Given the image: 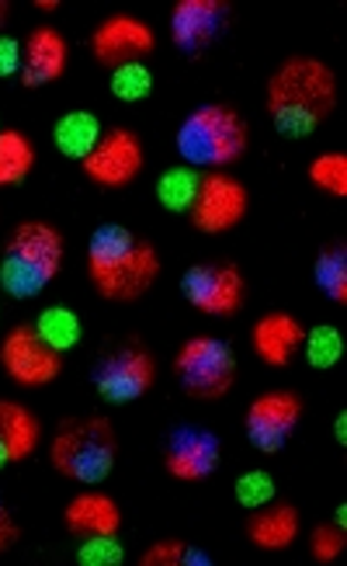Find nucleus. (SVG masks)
<instances>
[{
	"instance_id": "c9c22d12",
	"label": "nucleus",
	"mask_w": 347,
	"mask_h": 566,
	"mask_svg": "<svg viewBox=\"0 0 347 566\" xmlns=\"http://www.w3.org/2000/svg\"><path fill=\"white\" fill-rule=\"evenodd\" d=\"M334 434H337V441H340V446H347V413H344V410L337 413V424H334Z\"/></svg>"
},
{
	"instance_id": "ddd939ff",
	"label": "nucleus",
	"mask_w": 347,
	"mask_h": 566,
	"mask_svg": "<svg viewBox=\"0 0 347 566\" xmlns=\"http://www.w3.org/2000/svg\"><path fill=\"white\" fill-rule=\"evenodd\" d=\"M230 29V4L227 0H181L170 14V35L174 45L188 56L206 53L219 35Z\"/></svg>"
},
{
	"instance_id": "4be33fe9",
	"label": "nucleus",
	"mask_w": 347,
	"mask_h": 566,
	"mask_svg": "<svg viewBox=\"0 0 347 566\" xmlns=\"http://www.w3.org/2000/svg\"><path fill=\"white\" fill-rule=\"evenodd\" d=\"M35 167V146L18 129H0V188L21 185Z\"/></svg>"
},
{
	"instance_id": "b1692460",
	"label": "nucleus",
	"mask_w": 347,
	"mask_h": 566,
	"mask_svg": "<svg viewBox=\"0 0 347 566\" xmlns=\"http://www.w3.org/2000/svg\"><path fill=\"white\" fill-rule=\"evenodd\" d=\"M202 175H194V167H170L157 181V199L167 212H191Z\"/></svg>"
},
{
	"instance_id": "e433bc0d",
	"label": "nucleus",
	"mask_w": 347,
	"mask_h": 566,
	"mask_svg": "<svg viewBox=\"0 0 347 566\" xmlns=\"http://www.w3.org/2000/svg\"><path fill=\"white\" fill-rule=\"evenodd\" d=\"M337 525H340V528L347 525V504H340V507H337Z\"/></svg>"
},
{
	"instance_id": "20e7f679",
	"label": "nucleus",
	"mask_w": 347,
	"mask_h": 566,
	"mask_svg": "<svg viewBox=\"0 0 347 566\" xmlns=\"http://www.w3.org/2000/svg\"><path fill=\"white\" fill-rule=\"evenodd\" d=\"M56 473L77 483H102L115 470L118 438L108 417H84V421H66L53 446H49Z\"/></svg>"
},
{
	"instance_id": "c85d7f7f",
	"label": "nucleus",
	"mask_w": 347,
	"mask_h": 566,
	"mask_svg": "<svg viewBox=\"0 0 347 566\" xmlns=\"http://www.w3.org/2000/svg\"><path fill=\"white\" fill-rule=\"evenodd\" d=\"M233 494H236V501H240L243 507L257 511V507H264V504L275 501V494H278V490H275V476H271L267 470H251V473H243V476L236 480Z\"/></svg>"
},
{
	"instance_id": "39448f33",
	"label": "nucleus",
	"mask_w": 347,
	"mask_h": 566,
	"mask_svg": "<svg viewBox=\"0 0 347 566\" xmlns=\"http://www.w3.org/2000/svg\"><path fill=\"white\" fill-rule=\"evenodd\" d=\"M246 143V122L227 105L194 108L178 129V154L188 167H227L243 157Z\"/></svg>"
},
{
	"instance_id": "c756f323",
	"label": "nucleus",
	"mask_w": 347,
	"mask_h": 566,
	"mask_svg": "<svg viewBox=\"0 0 347 566\" xmlns=\"http://www.w3.org/2000/svg\"><path fill=\"white\" fill-rule=\"evenodd\" d=\"M77 559L84 566H118L126 559V549H122L115 535H87L84 546L77 549Z\"/></svg>"
},
{
	"instance_id": "1a4fd4ad",
	"label": "nucleus",
	"mask_w": 347,
	"mask_h": 566,
	"mask_svg": "<svg viewBox=\"0 0 347 566\" xmlns=\"http://www.w3.org/2000/svg\"><path fill=\"white\" fill-rule=\"evenodd\" d=\"M0 365L18 386H49L63 373V355L35 334V327H14L0 344Z\"/></svg>"
},
{
	"instance_id": "f3484780",
	"label": "nucleus",
	"mask_w": 347,
	"mask_h": 566,
	"mask_svg": "<svg viewBox=\"0 0 347 566\" xmlns=\"http://www.w3.org/2000/svg\"><path fill=\"white\" fill-rule=\"evenodd\" d=\"M303 337H306V327L288 313H267L251 331L257 358L271 368H285L295 358V352L303 348Z\"/></svg>"
},
{
	"instance_id": "a878e982",
	"label": "nucleus",
	"mask_w": 347,
	"mask_h": 566,
	"mask_svg": "<svg viewBox=\"0 0 347 566\" xmlns=\"http://www.w3.org/2000/svg\"><path fill=\"white\" fill-rule=\"evenodd\" d=\"M112 94L118 102L136 105L146 102L154 94V73L146 63H126V66H115L112 70Z\"/></svg>"
},
{
	"instance_id": "bb28decb",
	"label": "nucleus",
	"mask_w": 347,
	"mask_h": 566,
	"mask_svg": "<svg viewBox=\"0 0 347 566\" xmlns=\"http://www.w3.org/2000/svg\"><path fill=\"white\" fill-rule=\"evenodd\" d=\"M303 348H306V361L313 365V368H334L340 358H344V337H340V331L337 327H330V324H319V327H313L306 337H303Z\"/></svg>"
},
{
	"instance_id": "a211bd4d",
	"label": "nucleus",
	"mask_w": 347,
	"mask_h": 566,
	"mask_svg": "<svg viewBox=\"0 0 347 566\" xmlns=\"http://www.w3.org/2000/svg\"><path fill=\"white\" fill-rule=\"evenodd\" d=\"M63 522L73 535H118L122 528V511L108 494H97V490H87V494L73 497L63 511Z\"/></svg>"
},
{
	"instance_id": "423d86ee",
	"label": "nucleus",
	"mask_w": 347,
	"mask_h": 566,
	"mask_svg": "<svg viewBox=\"0 0 347 566\" xmlns=\"http://www.w3.org/2000/svg\"><path fill=\"white\" fill-rule=\"evenodd\" d=\"M174 373H178L188 397L194 400H222L236 382V358L233 348L219 337H191L174 355Z\"/></svg>"
},
{
	"instance_id": "5701e85b",
	"label": "nucleus",
	"mask_w": 347,
	"mask_h": 566,
	"mask_svg": "<svg viewBox=\"0 0 347 566\" xmlns=\"http://www.w3.org/2000/svg\"><path fill=\"white\" fill-rule=\"evenodd\" d=\"M35 334L49 344V348L63 355L70 348H77L84 327H81V316L73 313L70 306H49L35 319Z\"/></svg>"
},
{
	"instance_id": "412c9836",
	"label": "nucleus",
	"mask_w": 347,
	"mask_h": 566,
	"mask_svg": "<svg viewBox=\"0 0 347 566\" xmlns=\"http://www.w3.org/2000/svg\"><path fill=\"white\" fill-rule=\"evenodd\" d=\"M102 136V122H97L94 112H66L53 129L56 150L70 160H84Z\"/></svg>"
},
{
	"instance_id": "f257e3e1",
	"label": "nucleus",
	"mask_w": 347,
	"mask_h": 566,
	"mask_svg": "<svg viewBox=\"0 0 347 566\" xmlns=\"http://www.w3.org/2000/svg\"><path fill=\"white\" fill-rule=\"evenodd\" d=\"M337 108V77L327 63L292 56L267 81V115L288 139L313 136Z\"/></svg>"
},
{
	"instance_id": "7ed1b4c3",
	"label": "nucleus",
	"mask_w": 347,
	"mask_h": 566,
	"mask_svg": "<svg viewBox=\"0 0 347 566\" xmlns=\"http://www.w3.org/2000/svg\"><path fill=\"white\" fill-rule=\"evenodd\" d=\"M63 254V233L42 219H29L11 233L4 258H0V285L14 300H35L60 275Z\"/></svg>"
},
{
	"instance_id": "4468645a",
	"label": "nucleus",
	"mask_w": 347,
	"mask_h": 566,
	"mask_svg": "<svg viewBox=\"0 0 347 566\" xmlns=\"http://www.w3.org/2000/svg\"><path fill=\"white\" fill-rule=\"evenodd\" d=\"M154 29L139 18L129 14H115L108 21L97 24V32L91 35V49H94V60L105 63V66H126V63H139L143 56L154 53Z\"/></svg>"
},
{
	"instance_id": "6e6552de",
	"label": "nucleus",
	"mask_w": 347,
	"mask_h": 566,
	"mask_svg": "<svg viewBox=\"0 0 347 566\" xmlns=\"http://www.w3.org/2000/svg\"><path fill=\"white\" fill-rule=\"evenodd\" d=\"M246 206H251V195H246V188L236 178L206 175L202 185H198L194 206L188 216L194 230L215 237V233H230L236 223H243Z\"/></svg>"
},
{
	"instance_id": "f8f14e48",
	"label": "nucleus",
	"mask_w": 347,
	"mask_h": 566,
	"mask_svg": "<svg viewBox=\"0 0 347 566\" xmlns=\"http://www.w3.org/2000/svg\"><path fill=\"white\" fill-rule=\"evenodd\" d=\"M84 175L102 188H126L143 170V143L133 129H112L81 160Z\"/></svg>"
},
{
	"instance_id": "2eb2a0df",
	"label": "nucleus",
	"mask_w": 347,
	"mask_h": 566,
	"mask_svg": "<svg viewBox=\"0 0 347 566\" xmlns=\"http://www.w3.org/2000/svg\"><path fill=\"white\" fill-rule=\"evenodd\" d=\"M219 438L206 428H174L167 438V473L174 480H185V483H198L215 473L219 465Z\"/></svg>"
},
{
	"instance_id": "9b49d317",
	"label": "nucleus",
	"mask_w": 347,
	"mask_h": 566,
	"mask_svg": "<svg viewBox=\"0 0 347 566\" xmlns=\"http://www.w3.org/2000/svg\"><path fill=\"white\" fill-rule=\"evenodd\" d=\"M154 379H157V365L143 348H136V344L108 355L94 368V389L102 392L108 403H133L146 397Z\"/></svg>"
},
{
	"instance_id": "4c0bfd02",
	"label": "nucleus",
	"mask_w": 347,
	"mask_h": 566,
	"mask_svg": "<svg viewBox=\"0 0 347 566\" xmlns=\"http://www.w3.org/2000/svg\"><path fill=\"white\" fill-rule=\"evenodd\" d=\"M35 8H42V11H56L60 4H56V0H39V4Z\"/></svg>"
},
{
	"instance_id": "473e14b6",
	"label": "nucleus",
	"mask_w": 347,
	"mask_h": 566,
	"mask_svg": "<svg viewBox=\"0 0 347 566\" xmlns=\"http://www.w3.org/2000/svg\"><path fill=\"white\" fill-rule=\"evenodd\" d=\"M21 73V42L11 35H0V77Z\"/></svg>"
},
{
	"instance_id": "7c9ffc66",
	"label": "nucleus",
	"mask_w": 347,
	"mask_h": 566,
	"mask_svg": "<svg viewBox=\"0 0 347 566\" xmlns=\"http://www.w3.org/2000/svg\"><path fill=\"white\" fill-rule=\"evenodd\" d=\"M347 546V532L340 525H316L313 538H309V549L319 563H334Z\"/></svg>"
},
{
	"instance_id": "dca6fc26",
	"label": "nucleus",
	"mask_w": 347,
	"mask_h": 566,
	"mask_svg": "<svg viewBox=\"0 0 347 566\" xmlns=\"http://www.w3.org/2000/svg\"><path fill=\"white\" fill-rule=\"evenodd\" d=\"M66 73V39L42 24L29 35V42L21 45V84L24 87H42V84H53Z\"/></svg>"
},
{
	"instance_id": "393cba45",
	"label": "nucleus",
	"mask_w": 347,
	"mask_h": 566,
	"mask_svg": "<svg viewBox=\"0 0 347 566\" xmlns=\"http://www.w3.org/2000/svg\"><path fill=\"white\" fill-rule=\"evenodd\" d=\"M313 275H316L319 292H324L330 303H337V306L347 303V248L344 243H334V248L319 251Z\"/></svg>"
},
{
	"instance_id": "f704fd0d",
	"label": "nucleus",
	"mask_w": 347,
	"mask_h": 566,
	"mask_svg": "<svg viewBox=\"0 0 347 566\" xmlns=\"http://www.w3.org/2000/svg\"><path fill=\"white\" fill-rule=\"evenodd\" d=\"M185 566H212V556L202 553V549H194V546H188L185 549Z\"/></svg>"
},
{
	"instance_id": "6ab92c4d",
	"label": "nucleus",
	"mask_w": 347,
	"mask_h": 566,
	"mask_svg": "<svg viewBox=\"0 0 347 566\" xmlns=\"http://www.w3.org/2000/svg\"><path fill=\"white\" fill-rule=\"evenodd\" d=\"M299 535V511L292 504H264L251 514L246 522V538L257 549H288Z\"/></svg>"
},
{
	"instance_id": "cd10ccee",
	"label": "nucleus",
	"mask_w": 347,
	"mask_h": 566,
	"mask_svg": "<svg viewBox=\"0 0 347 566\" xmlns=\"http://www.w3.org/2000/svg\"><path fill=\"white\" fill-rule=\"evenodd\" d=\"M309 181L319 191L334 195V199H344V195H347V157L344 154H324V157H316L309 164Z\"/></svg>"
},
{
	"instance_id": "0eeeda50",
	"label": "nucleus",
	"mask_w": 347,
	"mask_h": 566,
	"mask_svg": "<svg viewBox=\"0 0 347 566\" xmlns=\"http://www.w3.org/2000/svg\"><path fill=\"white\" fill-rule=\"evenodd\" d=\"M303 421V400L288 389H271L246 410V438L264 455H278Z\"/></svg>"
},
{
	"instance_id": "ea45409f",
	"label": "nucleus",
	"mask_w": 347,
	"mask_h": 566,
	"mask_svg": "<svg viewBox=\"0 0 347 566\" xmlns=\"http://www.w3.org/2000/svg\"><path fill=\"white\" fill-rule=\"evenodd\" d=\"M8 21V0H0V24Z\"/></svg>"
},
{
	"instance_id": "f03ea898",
	"label": "nucleus",
	"mask_w": 347,
	"mask_h": 566,
	"mask_svg": "<svg viewBox=\"0 0 347 566\" xmlns=\"http://www.w3.org/2000/svg\"><path fill=\"white\" fill-rule=\"evenodd\" d=\"M87 275L97 295H105L112 303H133L157 282L160 258L154 243L133 237L126 227L108 223L94 230L87 243Z\"/></svg>"
},
{
	"instance_id": "58836bf2",
	"label": "nucleus",
	"mask_w": 347,
	"mask_h": 566,
	"mask_svg": "<svg viewBox=\"0 0 347 566\" xmlns=\"http://www.w3.org/2000/svg\"><path fill=\"white\" fill-rule=\"evenodd\" d=\"M4 465H11V455H8L4 446H0V470H4Z\"/></svg>"
},
{
	"instance_id": "72a5a7b5",
	"label": "nucleus",
	"mask_w": 347,
	"mask_h": 566,
	"mask_svg": "<svg viewBox=\"0 0 347 566\" xmlns=\"http://www.w3.org/2000/svg\"><path fill=\"white\" fill-rule=\"evenodd\" d=\"M18 525H14V518L8 514V507H4V501H0V553L4 549H11L14 543H18Z\"/></svg>"
},
{
	"instance_id": "2f4dec72",
	"label": "nucleus",
	"mask_w": 347,
	"mask_h": 566,
	"mask_svg": "<svg viewBox=\"0 0 347 566\" xmlns=\"http://www.w3.org/2000/svg\"><path fill=\"white\" fill-rule=\"evenodd\" d=\"M185 543H178V538H167V543H157L143 553V566H185Z\"/></svg>"
},
{
	"instance_id": "9d476101",
	"label": "nucleus",
	"mask_w": 347,
	"mask_h": 566,
	"mask_svg": "<svg viewBox=\"0 0 347 566\" xmlns=\"http://www.w3.org/2000/svg\"><path fill=\"white\" fill-rule=\"evenodd\" d=\"M185 300L209 316H233L243 306V275L236 264H194L181 279Z\"/></svg>"
},
{
	"instance_id": "aec40b11",
	"label": "nucleus",
	"mask_w": 347,
	"mask_h": 566,
	"mask_svg": "<svg viewBox=\"0 0 347 566\" xmlns=\"http://www.w3.org/2000/svg\"><path fill=\"white\" fill-rule=\"evenodd\" d=\"M42 441V424L39 417L11 400H0V446L8 449L11 462H24Z\"/></svg>"
}]
</instances>
